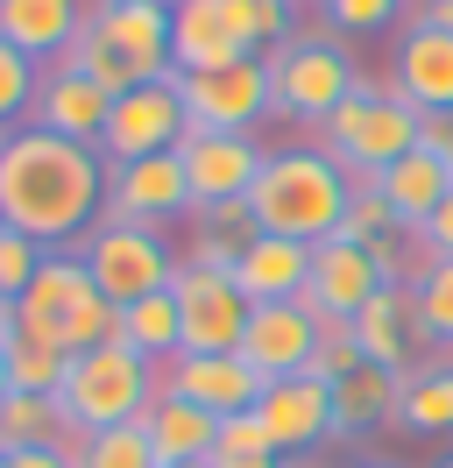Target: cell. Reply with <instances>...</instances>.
Masks as SVG:
<instances>
[{"mask_svg": "<svg viewBox=\"0 0 453 468\" xmlns=\"http://www.w3.org/2000/svg\"><path fill=\"white\" fill-rule=\"evenodd\" d=\"M7 390H15V383H7V355H0V398H7Z\"/></svg>", "mask_w": 453, "mask_h": 468, "instance_id": "7dc6e473", "label": "cell"}, {"mask_svg": "<svg viewBox=\"0 0 453 468\" xmlns=\"http://www.w3.org/2000/svg\"><path fill=\"white\" fill-rule=\"evenodd\" d=\"M262 64H269V114L305 121V128H326L333 107L354 92V79H362V71L347 64V50L326 43V36H290V43H277Z\"/></svg>", "mask_w": 453, "mask_h": 468, "instance_id": "52a82bcc", "label": "cell"}, {"mask_svg": "<svg viewBox=\"0 0 453 468\" xmlns=\"http://www.w3.org/2000/svg\"><path fill=\"white\" fill-rule=\"evenodd\" d=\"M156 390L192 398V405L213 411V419H234V411H255L262 377H255L241 355H177V362H163V369H156Z\"/></svg>", "mask_w": 453, "mask_h": 468, "instance_id": "5bb4252c", "label": "cell"}, {"mask_svg": "<svg viewBox=\"0 0 453 468\" xmlns=\"http://www.w3.org/2000/svg\"><path fill=\"white\" fill-rule=\"evenodd\" d=\"M0 468H79V462H71L64 447H28V454H7Z\"/></svg>", "mask_w": 453, "mask_h": 468, "instance_id": "b9f144b4", "label": "cell"}, {"mask_svg": "<svg viewBox=\"0 0 453 468\" xmlns=\"http://www.w3.org/2000/svg\"><path fill=\"white\" fill-rule=\"evenodd\" d=\"M213 454H277V440H269V426H262L255 411H234V419H220Z\"/></svg>", "mask_w": 453, "mask_h": 468, "instance_id": "ab89813d", "label": "cell"}, {"mask_svg": "<svg viewBox=\"0 0 453 468\" xmlns=\"http://www.w3.org/2000/svg\"><path fill=\"white\" fill-rule=\"evenodd\" d=\"M396 426H411V433H453V355L411 362L396 377Z\"/></svg>", "mask_w": 453, "mask_h": 468, "instance_id": "83f0119b", "label": "cell"}, {"mask_svg": "<svg viewBox=\"0 0 453 468\" xmlns=\"http://www.w3.org/2000/svg\"><path fill=\"white\" fill-rule=\"evenodd\" d=\"M311 348H319V320L305 305H255L248 313V334H241V362H248L262 383L277 377H305L311 369Z\"/></svg>", "mask_w": 453, "mask_h": 468, "instance_id": "9a60e30c", "label": "cell"}, {"mask_svg": "<svg viewBox=\"0 0 453 468\" xmlns=\"http://www.w3.org/2000/svg\"><path fill=\"white\" fill-rule=\"evenodd\" d=\"M411 320H418V348L432 341V348L453 355V263H425L418 284H411Z\"/></svg>", "mask_w": 453, "mask_h": 468, "instance_id": "d6a6232c", "label": "cell"}, {"mask_svg": "<svg viewBox=\"0 0 453 468\" xmlns=\"http://www.w3.org/2000/svg\"><path fill=\"white\" fill-rule=\"evenodd\" d=\"M177 92H184L192 128L248 135L255 121L269 114V64H262V58H241V64H220V71H192V79H177Z\"/></svg>", "mask_w": 453, "mask_h": 468, "instance_id": "30bf717a", "label": "cell"}, {"mask_svg": "<svg viewBox=\"0 0 453 468\" xmlns=\"http://www.w3.org/2000/svg\"><path fill=\"white\" fill-rule=\"evenodd\" d=\"M142 433H149V447H156V462H213L220 419H213V411H198L192 398L156 390L149 411H142Z\"/></svg>", "mask_w": 453, "mask_h": 468, "instance_id": "d4e9b609", "label": "cell"}, {"mask_svg": "<svg viewBox=\"0 0 453 468\" xmlns=\"http://www.w3.org/2000/svg\"><path fill=\"white\" fill-rule=\"evenodd\" d=\"M0 355H7V383H15V390H36V398H57V383L71 369V348L50 341V334H36V326H22V320L0 341Z\"/></svg>", "mask_w": 453, "mask_h": 468, "instance_id": "f1b7e54d", "label": "cell"}, {"mask_svg": "<svg viewBox=\"0 0 453 468\" xmlns=\"http://www.w3.org/2000/svg\"><path fill=\"white\" fill-rule=\"evenodd\" d=\"M184 177H192V206H234L255 192V177L269 164V149L255 143V135H213V128H192L184 143Z\"/></svg>", "mask_w": 453, "mask_h": 468, "instance_id": "4fadbf2b", "label": "cell"}, {"mask_svg": "<svg viewBox=\"0 0 453 468\" xmlns=\"http://www.w3.org/2000/svg\"><path fill=\"white\" fill-rule=\"evenodd\" d=\"M85 0H0V43H15L28 64H57L85 29Z\"/></svg>", "mask_w": 453, "mask_h": 468, "instance_id": "7402d4cb", "label": "cell"}, {"mask_svg": "<svg viewBox=\"0 0 453 468\" xmlns=\"http://www.w3.org/2000/svg\"><path fill=\"white\" fill-rule=\"evenodd\" d=\"M390 277H383V263H375V249H362V241H319L311 249V284H305V305L319 326H347L354 313H362L368 298L383 292Z\"/></svg>", "mask_w": 453, "mask_h": 468, "instance_id": "7c38bea8", "label": "cell"}, {"mask_svg": "<svg viewBox=\"0 0 453 468\" xmlns=\"http://www.w3.org/2000/svg\"><path fill=\"white\" fill-rule=\"evenodd\" d=\"M354 468H396V462H354Z\"/></svg>", "mask_w": 453, "mask_h": 468, "instance_id": "681fc988", "label": "cell"}, {"mask_svg": "<svg viewBox=\"0 0 453 468\" xmlns=\"http://www.w3.org/2000/svg\"><path fill=\"white\" fill-rule=\"evenodd\" d=\"M7 334H15V298L0 292V341H7Z\"/></svg>", "mask_w": 453, "mask_h": 468, "instance_id": "bcb514c9", "label": "cell"}, {"mask_svg": "<svg viewBox=\"0 0 453 468\" xmlns=\"http://www.w3.org/2000/svg\"><path fill=\"white\" fill-rule=\"evenodd\" d=\"M85 277L113 298V305H135V298H156L177 284L184 256L170 249L163 228H135V220H100V228L79 241Z\"/></svg>", "mask_w": 453, "mask_h": 468, "instance_id": "8992f818", "label": "cell"}, {"mask_svg": "<svg viewBox=\"0 0 453 468\" xmlns=\"http://www.w3.org/2000/svg\"><path fill=\"white\" fill-rule=\"evenodd\" d=\"M319 7H326V22L340 36H383L404 15V0H319Z\"/></svg>", "mask_w": 453, "mask_h": 468, "instance_id": "8d00e7d4", "label": "cell"}, {"mask_svg": "<svg viewBox=\"0 0 453 468\" xmlns=\"http://www.w3.org/2000/svg\"><path fill=\"white\" fill-rule=\"evenodd\" d=\"M347 334H354V348H362L368 369H390V377H404V369H411V355H418L411 284H383V292H375L362 313L347 320Z\"/></svg>", "mask_w": 453, "mask_h": 468, "instance_id": "44dd1931", "label": "cell"}, {"mask_svg": "<svg viewBox=\"0 0 453 468\" xmlns=\"http://www.w3.org/2000/svg\"><path fill=\"white\" fill-rule=\"evenodd\" d=\"M107 114H113V92L107 86H92V79H79V71H64V64H43L36 107H28L36 128H50V135H64V143H92V149H100Z\"/></svg>", "mask_w": 453, "mask_h": 468, "instance_id": "e0dca14e", "label": "cell"}, {"mask_svg": "<svg viewBox=\"0 0 453 468\" xmlns=\"http://www.w3.org/2000/svg\"><path fill=\"white\" fill-rule=\"evenodd\" d=\"M43 256H50V249H36V241H28V234H0V292L7 298H22L28 284H36V270H43Z\"/></svg>", "mask_w": 453, "mask_h": 468, "instance_id": "f35d334b", "label": "cell"}, {"mask_svg": "<svg viewBox=\"0 0 453 468\" xmlns=\"http://www.w3.org/2000/svg\"><path fill=\"white\" fill-rule=\"evenodd\" d=\"M255 419L269 426L277 454L319 447V440H333V390H326L319 377H277V383H262V398H255Z\"/></svg>", "mask_w": 453, "mask_h": 468, "instance_id": "ac0fdd59", "label": "cell"}, {"mask_svg": "<svg viewBox=\"0 0 453 468\" xmlns=\"http://www.w3.org/2000/svg\"><path fill=\"white\" fill-rule=\"evenodd\" d=\"M375 192L390 199V213L404 220V228L418 234L432 213H439V199L453 192V164L447 156H432V149H411V156H396L390 171H375Z\"/></svg>", "mask_w": 453, "mask_h": 468, "instance_id": "cb8c5ba5", "label": "cell"}, {"mask_svg": "<svg viewBox=\"0 0 453 468\" xmlns=\"http://www.w3.org/2000/svg\"><path fill=\"white\" fill-rule=\"evenodd\" d=\"M113 305L92 277H85L79 249H64V256H43V270H36V284H28L22 298H15V320L36 326V334H50V341H64L71 355L100 348V341H113Z\"/></svg>", "mask_w": 453, "mask_h": 468, "instance_id": "5b68a950", "label": "cell"}, {"mask_svg": "<svg viewBox=\"0 0 453 468\" xmlns=\"http://www.w3.org/2000/svg\"><path fill=\"white\" fill-rule=\"evenodd\" d=\"M390 86L418 107V114H453V36L432 22H411L396 36L390 58Z\"/></svg>", "mask_w": 453, "mask_h": 468, "instance_id": "d6986e66", "label": "cell"}, {"mask_svg": "<svg viewBox=\"0 0 453 468\" xmlns=\"http://www.w3.org/2000/svg\"><path fill=\"white\" fill-rule=\"evenodd\" d=\"M192 177H184V156L163 149V156H128V164H107V213L100 220H135V228H177L192 220Z\"/></svg>", "mask_w": 453, "mask_h": 468, "instance_id": "ba28073f", "label": "cell"}, {"mask_svg": "<svg viewBox=\"0 0 453 468\" xmlns=\"http://www.w3.org/2000/svg\"><path fill=\"white\" fill-rule=\"evenodd\" d=\"M241 36H234V15L226 0H170V64L177 79L192 71H220V64H241Z\"/></svg>", "mask_w": 453, "mask_h": 468, "instance_id": "ffe728a7", "label": "cell"}, {"mask_svg": "<svg viewBox=\"0 0 453 468\" xmlns=\"http://www.w3.org/2000/svg\"><path fill=\"white\" fill-rule=\"evenodd\" d=\"M113 341L121 348H135L142 362H177L184 355V320H177V292H156V298H135V305H121L113 313Z\"/></svg>", "mask_w": 453, "mask_h": 468, "instance_id": "4316f807", "label": "cell"}, {"mask_svg": "<svg viewBox=\"0 0 453 468\" xmlns=\"http://www.w3.org/2000/svg\"><path fill=\"white\" fill-rule=\"evenodd\" d=\"M290 7L298 0H226V15H234V36H241V50L248 58H269L277 43H290Z\"/></svg>", "mask_w": 453, "mask_h": 468, "instance_id": "e575fe53", "label": "cell"}, {"mask_svg": "<svg viewBox=\"0 0 453 468\" xmlns=\"http://www.w3.org/2000/svg\"><path fill=\"white\" fill-rule=\"evenodd\" d=\"M354 177V171H347ZM396 234H411L404 220L390 213V199L375 192V177H354V199H347V220H340V241H362V249H383Z\"/></svg>", "mask_w": 453, "mask_h": 468, "instance_id": "836d02e7", "label": "cell"}, {"mask_svg": "<svg viewBox=\"0 0 453 468\" xmlns=\"http://www.w3.org/2000/svg\"><path fill=\"white\" fill-rule=\"evenodd\" d=\"M447 135H453V114H418V149L447 156Z\"/></svg>", "mask_w": 453, "mask_h": 468, "instance_id": "7bdbcfd3", "label": "cell"}, {"mask_svg": "<svg viewBox=\"0 0 453 468\" xmlns=\"http://www.w3.org/2000/svg\"><path fill=\"white\" fill-rule=\"evenodd\" d=\"M92 22L107 29V43L135 64V79H177L170 64V0H92Z\"/></svg>", "mask_w": 453, "mask_h": 468, "instance_id": "2e32d148", "label": "cell"}, {"mask_svg": "<svg viewBox=\"0 0 453 468\" xmlns=\"http://www.w3.org/2000/svg\"><path fill=\"white\" fill-rule=\"evenodd\" d=\"M0 143H7V128H0Z\"/></svg>", "mask_w": 453, "mask_h": 468, "instance_id": "f5cc1de1", "label": "cell"}, {"mask_svg": "<svg viewBox=\"0 0 453 468\" xmlns=\"http://www.w3.org/2000/svg\"><path fill=\"white\" fill-rule=\"evenodd\" d=\"M57 64H64V71H79V79H92V86H107L113 100L142 86V79H135V64H128V58H121V50L107 43V29H100L92 15H85V29L71 36V50H64Z\"/></svg>", "mask_w": 453, "mask_h": 468, "instance_id": "1f68e13d", "label": "cell"}, {"mask_svg": "<svg viewBox=\"0 0 453 468\" xmlns=\"http://www.w3.org/2000/svg\"><path fill=\"white\" fill-rule=\"evenodd\" d=\"M255 241V213L248 199L234 206H198L192 213V249H184V270H213V277H234L241 249Z\"/></svg>", "mask_w": 453, "mask_h": 468, "instance_id": "484cf974", "label": "cell"}, {"mask_svg": "<svg viewBox=\"0 0 453 468\" xmlns=\"http://www.w3.org/2000/svg\"><path fill=\"white\" fill-rule=\"evenodd\" d=\"M64 433H71V426H64L57 398H36V390H7V398H0V462H7V454H28V447H57Z\"/></svg>", "mask_w": 453, "mask_h": 468, "instance_id": "f546056e", "label": "cell"}, {"mask_svg": "<svg viewBox=\"0 0 453 468\" xmlns=\"http://www.w3.org/2000/svg\"><path fill=\"white\" fill-rule=\"evenodd\" d=\"M205 468H283V454H213Z\"/></svg>", "mask_w": 453, "mask_h": 468, "instance_id": "ee69618b", "label": "cell"}, {"mask_svg": "<svg viewBox=\"0 0 453 468\" xmlns=\"http://www.w3.org/2000/svg\"><path fill=\"white\" fill-rule=\"evenodd\" d=\"M396 419V377L390 369H354L347 383H333V433H368V426H383Z\"/></svg>", "mask_w": 453, "mask_h": 468, "instance_id": "4dcf8cb0", "label": "cell"}, {"mask_svg": "<svg viewBox=\"0 0 453 468\" xmlns=\"http://www.w3.org/2000/svg\"><path fill=\"white\" fill-rule=\"evenodd\" d=\"M156 398V362H142L135 348L121 341H100V348L71 355V369L57 383V411L71 433H107V426H135Z\"/></svg>", "mask_w": 453, "mask_h": 468, "instance_id": "3957f363", "label": "cell"}, {"mask_svg": "<svg viewBox=\"0 0 453 468\" xmlns=\"http://www.w3.org/2000/svg\"><path fill=\"white\" fill-rule=\"evenodd\" d=\"M432 468H453V454H439V462H432Z\"/></svg>", "mask_w": 453, "mask_h": 468, "instance_id": "f907efd6", "label": "cell"}, {"mask_svg": "<svg viewBox=\"0 0 453 468\" xmlns=\"http://www.w3.org/2000/svg\"><path fill=\"white\" fill-rule=\"evenodd\" d=\"M234 284L248 292V305H290L311 284V249L305 241H283V234H255L234 263Z\"/></svg>", "mask_w": 453, "mask_h": 468, "instance_id": "603a6c76", "label": "cell"}, {"mask_svg": "<svg viewBox=\"0 0 453 468\" xmlns=\"http://www.w3.org/2000/svg\"><path fill=\"white\" fill-rule=\"evenodd\" d=\"M347 199H354V177L340 156L326 149H269V164L248 192L255 234H283V241H333L340 220H347Z\"/></svg>", "mask_w": 453, "mask_h": 468, "instance_id": "7a4b0ae2", "label": "cell"}, {"mask_svg": "<svg viewBox=\"0 0 453 468\" xmlns=\"http://www.w3.org/2000/svg\"><path fill=\"white\" fill-rule=\"evenodd\" d=\"M0 234H7V220H0Z\"/></svg>", "mask_w": 453, "mask_h": 468, "instance_id": "db71d44e", "label": "cell"}, {"mask_svg": "<svg viewBox=\"0 0 453 468\" xmlns=\"http://www.w3.org/2000/svg\"><path fill=\"white\" fill-rule=\"evenodd\" d=\"M319 135H326L319 143L326 156H340L354 177H375V171H390L396 156L418 149V107L390 79H354V92L333 107V121Z\"/></svg>", "mask_w": 453, "mask_h": 468, "instance_id": "277c9868", "label": "cell"}, {"mask_svg": "<svg viewBox=\"0 0 453 468\" xmlns=\"http://www.w3.org/2000/svg\"><path fill=\"white\" fill-rule=\"evenodd\" d=\"M192 135V114H184V92L177 79H149V86L121 92L107 114V135H100V156L107 164H128V156H163Z\"/></svg>", "mask_w": 453, "mask_h": 468, "instance_id": "9c48e42d", "label": "cell"}, {"mask_svg": "<svg viewBox=\"0 0 453 468\" xmlns=\"http://www.w3.org/2000/svg\"><path fill=\"white\" fill-rule=\"evenodd\" d=\"M79 468H163V462H156V447H149V433H142V419H135V426H107V433H85Z\"/></svg>", "mask_w": 453, "mask_h": 468, "instance_id": "d590c367", "label": "cell"}, {"mask_svg": "<svg viewBox=\"0 0 453 468\" xmlns=\"http://www.w3.org/2000/svg\"><path fill=\"white\" fill-rule=\"evenodd\" d=\"M354 369H362L354 334H347V326H319V348H311V369H305V377H319L326 390H333V383H347Z\"/></svg>", "mask_w": 453, "mask_h": 468, "instance_id": "74e56055", "label": "cell"}, {"mask_svg": "<svg viewBox=\"0 0 453 468\" xmlns=\"http://www.w3.org/2000/svg\"><path fill=\"white\" fill-rule=\"evenodd\" d=\"M107 213V156L92 143H64L50 128H7L0 143V220L36 249H79Z\"/></svg>", "mask_w": 453, "mask_h": 468, "instance_id": "6da1fadb", "label": "cell"}, {"mask_svg": "<svg viewBox=\"0 0 453 468\" xmlns=\"http://www.w3.org/2000/svg\"><path fill=\"white\" fill-rule=\"evenodd\" d=\"M163 468H205V462H163Z\"/></svg>", "mask_w": 453, "mask_h": 468, "instance_id": "c3c4849f", "label": "cell"}, {"mask_svg": "<svg viewBox=\"0 0 453 468\" xmlns=\"http://www.w3.org/2000/svg\"><path fill=\"white\" fill-rule=\"evenodd\" d=\"M177 320H184V355H241L248 334V292L213 270H177Z\"/></svg>", "mask_w": 453, "mask_h": 468, "instance_id": "8fae6325", "label": "cell"}, {"mask_svg": "<svg viewBox=\"0 0 453 468\" xmlns=\"http://www.w3.org/2000/svg\"><path fill=\"white\" fill-rule=\"evenodd\" d=\"M418 249L432 256V263H453V192L439 199V213H432V220L418 228Z\"/></svg>", "mask_w": 453, "mask_h": 468, "instance_id": "60d3db41", "label": "cell"}, {"mask_svg": "<svg viewBox=\"0 0 453 468\" xmlns=\"http://www.w3.org/2000/svg\"><path fill=\"white\" fill-rule=\"evenodd\" d=\"M447 164H453V135H447Z\"/></svg>", "mask_w": 453, "mask_h": 468, "instance_id": "816d5d0a", "label": "cell"}, {"mask_svg": "<svg viewBox=\"0 0 453 468\" xmlns=\"http://www.w3.org/2000/svg\"><path fill=\"white\" fill-rule=\"evenodd\" d=\"M418 22H432V29H447V36H453V0H425Z\"/></svg>", "mask_w": 453, "mask_h": 468, "instance_id": "f6af8a7d", "label": "cell"}]
</instances>
